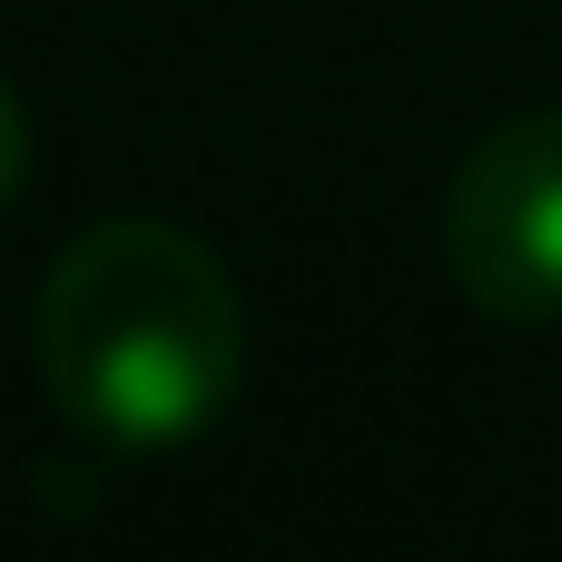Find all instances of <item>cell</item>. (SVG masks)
<instances>
[{
    "instance_id": "obj_1",
    "label": "cell",
    "mask_w": 562,
    "mask_h": 562,
    "mask_svg": "<svg viewBox=\"0 0 562 562\" xmlns=\"http://www.w3.org/2000/svg\"><path fill=\"white\" fill-rule=\"evenodd\" d=\"M30 356L49 405L128 454L198 445L247 375V306L207 237L158 217H109L59 247L30 306Z\"/></svg>"
},
{
    "instance_id": "obj_2",
    "label": "cell",
    "mask_w": 562,
    "mask_h": 562,
    "mask_svg": "<svg viewBox=\"0 0 562 562\" xmlns=\"http://www.w3.org/2000/svg\"><path fill=\"white\" fill-rule=\"evenodd\" d=\"M445 267L484 326H562V109L474 138L445 188Z\"/></svg>"
},
{
    "instance_id": "obj_3",
    "label": "cell",
    "mask_w": 562,
    "mask_h": 562,
    "mask_svg": "<svg viewBox=\"0 0 562 562\" xmlns=\"http://www.w3.org/2000/svg\"><path fill=\"white\" fill-rule=\"evenodd\" d=\"M20 178H30V119H20V99H10V79H0V207L20 198Z\"/></svg>"
}]
</instances>
